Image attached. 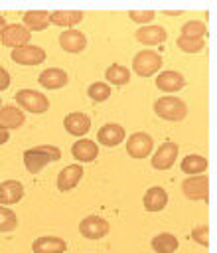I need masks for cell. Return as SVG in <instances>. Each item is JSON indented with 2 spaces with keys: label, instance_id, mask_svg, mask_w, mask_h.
I'll list each match as a JSON object with an SVG mask.
<instances>
[{
  "label": "cell",
  "instance_id": "cell-1",
  "mask_svg": "<svg viewBox=\"0 0 217 253\" xmlns=\"http://www.w3.org/2000/svg\"><path fill=\"white\" fill-rule=\"evenodd\" d=\"M24 166L30 174H37L41 172L47 164L51 162H57L61 158V150L53 144H39V146H34V148H28L24 152Z\"/></svg>",
  "mask_w": 217,
  "mask_h": 253
},
{
  "label": "cell",
  "instance_id": "cell-2",
  "mask_svg": "<svg viewBox=\"0 0 217 253\" xmlns=\"http://www.w3.org/2000/svg\"><path fill=\"white\" fill-rule=\"evenodd\" d=\"M154 113L164 119V121H170V123H178V121H183L185 115H187V105L185 101H181L180 97L176 95H164L160 99H156L154 103Z\"/></svg>",
  "mask_w": 217,
  "mask_h": 253
},
{
  "label": "cell",
  "instance_id": "cell-3",
  "mask_svg": "<svg viewBox=\"0 0 217 253\" xmlns=\"http://www.w3.org/2000/svg\"><path fill=\"white\" fill-rule=\"evenodd\" d=\"M162 67V55L154 49H140L132 57V71L140 77H152Z\"/></svg>",
  "mask_w": 217,
  "mask_h": 253
},
{
  "label": "cell",
  "instance_id": "cell-4",
  "mask_svg": "<svg viewBox=\"0 0 217 253\" xmlns=\"http://www.w3.org/2000/svg\"><path fill=\"white\" fill-rule=\"evenodd\" d=\"M14 97H16V103L20 105V109L34 113V115H41L49 109V99L36 89H20V91H16Z\"/></svg>",
  "mask_w": 217,
  "mask_h": 253
},
{
  "label": "cell",
  "instance_id": "cell-5",
  "mask_svg": "<svg viewBox=\"0 0 217 253\" xmlns=\"http://www.w3.org/2000/svg\"><path fill=\"white\" fill-rule=\"evenodd\" d=\"M154 150V138L148 134V132H132L128 138H126V152L128 156L140 160V158H148Z\"/></svg>",
  "mask_w": 217,
  "mask_h": 253
},
{
  "label": "cell",
  "instance_id": "cell-6",
  "mask_svg": "<svg viewBox=\"0 0 217 253\" xmlns=\"http://www.w3.org/2000/svg\"><path fill=\"white\" fill-rule=\"evenodd\" d=\"M30 40H32V32L26 30L22 24H6L0 32V42L4 47L16 49V47L30 43Z\"/></svg>",
  "mask_w": 217,
  "mask_h": 253
},
{
  "label": "cell",
  "instance_id": "cell-7",
  "mask_svg": "<svg viewBox=\"0 0 217 253\" xmlns=\"http://www.w3.org/2000/svg\"><path fill=\"white\" fill-rule=\"evenodd\" d=\"M178 152H180L178 142H172V140L162 142V144L156 148V152L152 154V158H150L152 168H156V170H170V168L176 164Z\"/></svg>",
  "mask_w": 217,
  "mask_h": 253
},
{
  "label": "cell",
  "instance_id": "cell-8",
  "mask_svg": "<svg viewBox=\"0 0 217 253\" xmlns=\"http://www.w3.org/2000/svg\"><path fill=\"white\" fill-rule=\"evenodd\" d=\"M10 57H12L18 65H39V63L45 61V49L39 47V45L26 43V45H22V47L12 49Z\"/></svg>",
  "mask_w": 217,
  "mask_h": 253
},
{
  "label": "cell",
  "instance_id": "cell-9",
  "mask_svg": "<svg viewBox=\"0 0 217 253\" xmlns=\"http://www.w3.org/2000/svg\"><path fill=\"white\" fill-rule=\"evenodd\" d=\"M110 225L105 217L101 215H87L79 221V233L87 239H101L108 233Z\"/></svg>",
  "mask_w": 217,
  "mask_h": 253
},
{
  "label": "cell",
  "instance_id": "cell-10",
  "mask_svg": "<svg viewBox=\"0 0 217 253\" xmlns=\"http://www.w3.org/2000/svg\"><path fill=\"white\" fill-rule=\"evenodd\" d=\"M207 176L197 174V176H187L181 182V192L187 200H207Z\"/></svg>",
  "mask_w": 217,
  "mask_h": 253
},
{
  "label": "cell",
  "instance_id": "cell-11",
  "mask_svg": "<svg viewBox=\"0 0 217 253\" xmlns=\"http://www.w3.org/2000/svg\"><path fill=\"white\" fill-rule=\"evenodd\" d=\"M134 38H136V42H140L142 45H158V43H164V42H166L168 32H166V28H162V26L148 24V26H140V28L134 32Z\"/></svg>",
  "mask_w": 217,
  "mask_h": 253
},
{
  "label": "cell",
  "instance_id": "cell-12",
  "mask_svg": "<svg viewBox=\"0 0 217 253\" xmlns=\"http://www.w3.org/2000/svg\"><path fill=\"white\" fill-rule=\"evenodd\" d=\"M156 87L164 93H176V91L185 87V77L180 71L166 69V71H160L156 75Z\"/></svg>",
  "mask_w": 217,
  "mask_h": 253
},
{
  "label": "cell",
  "instance_id": "cell-13",
  "mask_svg": "<svg viewBox=\"0 0 217 253\" xmlns=\"http://www.w3.org/2000/svg\"><path fill=\"white\" fill-rule=\"evenodd\" d=\"M81 178H83V166L81 164H69L57 174V180H55L57 190L59 192H69L81 182Z\"/></svg>",
  "mask_w": 217,
  "mask_h": 253
},
{
  "label": "cell",
  "instance_id": "cell-14",
  "mask_svg": "<svg viewBox=\"0 0 217 253\" xmlns=\"http://www.w3.org/2000/svg\"><path fill=\"white\" fill-rule=\"evenodd\" d=\"M59 45L67 53H79V51H83L87 47V38H85V34L81 30L71 28V30H65V32L59 34Z\"/></svg>",
  "mask_w": 217,
  "mask_h": 253
},
{
  "label": "cell",
  "instance_id": "cell-15",
  "mask_svg": "<svg viewBox=\"0 0 217 253\" xmlns=\"http://www.w3.org/2000/svg\"><path fill=\"white\" fill-rule=\"evenodd\" d=\"M124 136H126L124 126H120L118 123H107V125H103V126L99 128V132H97V140H99L103 146H108V148L120 144V142L124 140Z\"/></svg>",
  "mask_w": 217,
  "mask_h": 253
},
{
  "label": "cell",
  "instance_id": "cell-16",
  "mask_svg": "<svg viewBox=\"0 0 217 253\" xmlns=\"http://www.w3.org/2000/svg\"><path fill=\"white\" fill-rule=\"evenodd\" d=\"M63 126L69 134L73 136H83L91 130V119L89 115L81 113V111H75V113H69L65 119H63Z\"/></svg>",
  "mask_w": 217,
  "mask_h": 253
},
{
  "label": "cell",
  "instance_id": "cell-17",
  "mask_svg": "<svg viewBox=\"0 0 217 253\" xmlns=\"http://www.w3.org/2000/svg\"><path fill=\"white\" fill-rule=\"evenodd\" d=\"M71 154L77 162H93L99 156V144L91 138H79L71 146Z\"/></svg>",
  "mask_w": 217,
  "mask_h": 253
},
{
  "label": "cell",
  "instance_id": "cell-18",
  "mask_svg": "<svg viewBox=\"0 0 217 253\" xmlns=\"http://www.w3.org/2000/svg\"><path fill=\"white\" fill-rule=\"evenodd\" d=\"M37 81H39V85L45 87V89H61V87L67 85L69 75H67V71L61 69V67H47V69H43V71L39 73Z\"/></svg>",
  "mask_w": 217,
  "mask_h": 253
},
{
  "label": "cell",
  "instance_id": "cell-19",
  "mask_svg": "<svg viewBox=\"0 0 217 253\" xmlns=\"http://www.w3.org/2000/svg\"><path fill=\"white\" fill-rule=\"evenodd\" d=\"M26 123V113L16 105H2L0 107V126L6 130L20 128Z\"/></svg>",
  "mask_w": 217,
  "mask_h": 253
},
{
  "label": "cell",
  "instance_id": "cell-20",
  "mask_svg": "<svg viewBox=\"0 0 217 253\" xmlns=\"http://www.w3.org/2000/svg\"><path fill=\"white\" fill-rule=\"evenodd\" d=\"M142 204L146 211H162L168 206V192L162 186H152L146 190Z\"/></svg>",
  "mask_w": 217,
  "mask_h": 253
},
{
  "label": "cell",
  "instance_id": "cell-21",
  "mask_svg": "<svg viewBox=\"0 0 217 253\" xmlns=\"http://www.w3.org/2000/svg\"><path fill=\"white\" fill-rule=\"evenodd\" d=\"M26 190L22 186V182L18 180H6L0 184V206H12V204H18L22 198H24Z\"/></svg>",
  "mask_w": 217,
  "mask_h": 253
},
{
  "label": "cell",
  "instance_id": "cell-22",
  "mask_svg": "<svg viewBox=\"0 0 217 253\" xmlns=\"http://www.w3.org/2000/svg\"><path fill=\"white\" fill-rule=\"evenodd\" d=\"M81 20H83L81 10H53V12H49V24L65 28V30H71Z\"/></svg>",
  "mask_w": 217,
  "mask_h": 253
},
{
  "label": "cell",
  "instance_id": "cell-23",
  "mask_svg": "<svg viewBox=\"0 0 217 253\" xmlns=\"http://www.w3.org/2000/svg\"><path fill=\"white\" fill-rule=\"evenodd\" d=\"M65 249H67V243L55 235H43L32 243L34 253H65Z\"/></svg>",
  "mask_w": 217,
  "mask_h": 253
},
{
  "label": "cell",
  "instance_id": "cell-24",
  "mask_svg": "<svg viewBox=\"0 0 217 253\" xmlns=\"http://www.w3.org/2000/svg\"><path fill=\"white\" fill-rule=\"evenodd\" d=\"M49 26V12L45 10H28L24 14V28L30 32H41Z\"/></svg>",
  "mask_w": 217,
  "mask_h": 253
},
{
  "label": "cell",
  "instance_id": "cell-25",
  "mask_svg": "<svg viewBox=\"0 0 217 253\" xmlns=\"http://www.w3.org/2000/svg\"><path fill=\"white\" fill-rule=\"evenodd\" d=\"M105 83L108 85H116V87H122L130 81V69L126 65H120V63H112L107 67L105 71Z\"/></svg>",
  "mask_w": 217,
  "mask_h": 253
},
{
  "label": "cell",
  "instance_id": "cell-26",
  "mask_svg": "<svg viewBox=\"0 0 217 253\" xmlns=\"http://www.w3.org/2000/svg\"><path fill=\"white\" fill-rule=\"evenodd\" d=\"M180 168H181L183 174H189V176L203 174L207 170V158L201 156V154H187L185 158H181Z\"/></svg>",
  "mask_w": 217,
  "mask_h": 253
},
{
  "label": "cell",
  "instance_id": "cell-27",
  "mask_svg": "<svg viewBox=\"0 0 217 253\" xmlns=\"http://www.w3.org/2000/svg\"><path fill=\"white\" fill-rule=\"evenodd\" d=\"M150 245L156 253H174L180 247V241L174 233H158L152 237Z\"/></svg>",
  "mask_w": 217,
  "mask_h": 253
},
{
  "label": "cell",
  "instance_id": "cell-28",
  "mask_svg": "<svg viewBox=\"0 0 217 253\" xmlns=\"http://www.w3.org/2000/svg\"><path fill=\"white\" fill-rule=\"evenodd\" d=\"M180 36L205 40V36H207V26H205V22H201V20H189V22H185V24L181 26V34H180Z\"/></svg>",
  "mask_w": 217,
  "mask_h": 253
},
{
  "label": "cell",
  "instance_id": "cell-29",
  "mask_svg": "<svg viewBox=\"0 0 217 253\" xmlns=\"http://www.w3.org/2000/svg\"><path fill=\"white\" fill-rule=\"evenodd\" d=\"M87 95H89L91 101L103 103V101H107L110 97V85L105 83V81H95V83H91L87 87Z\"/></svg>",
  "mask_w": 217,
  "mask_h": 253
},
{
  "label": "cell",
  "instance_id": "cell-30",
  "mask_svg": "<svg viewBox=\"0 0 217 253\" xmlns=\"http://www.w3.org/2000/svg\"><path fill=\"white\" fill-rule=\"evenodd\" d=\"M176 43L183 53H199L205 47V40H201V38H183V36H180Z\"/></svg>",
  "mask_w": 217,
  "mask_h": 253
},
{
  "label": "cell",
  "instance_id": "cell-31",
  "mask_svg": "<svg viewBox=\"0 0 217 253\" xmlns=\"http://www.w3.org/2000/svg\"><path fill=\"white\" fill-rule=\"evenodd\" d=\"M16 227H18V215L14 213V210L0 206V231L8 233V231H14Z\"/></svg>",
  "mask_w": 217,
  "mask_h": 253
},
{
  "label": "cell",
  "instance_id": "cell-32",
  "mask_svg": "<svg viewBox=\"0 0 217 253\" xmlns=\"http://www.w3.org/2000/svg\"><path fill=\"white\" fill-rule=\"evenodd\" d=\"M128 18L136 24H142V26H148L154 18H156V12L154 10H130L128 12Z\"/></svg>",
  "mask_w": 217,
  "mask_h": 253
},
{
  "label": "cell",
  "instance_id": "cell-33",
  "mask_svg": "<svg viewBox=\"0 0 217 253\" xmlns=\"http://www.w3.org/2000/svg\"><path fill=\"white\" fill-rule=\"evenodd\" d=\"M191 239H193L195 243H199V245L207 247V245H209V239H207V225H205V223H201V225L193 227V231H191Z\"/></svg>",
  "mask_w": 217,
  "mask_h": 253
},
{
  "label": "cell",
  "instance_id": "cell-34",
  "mask_svg": "<svg viewBox=\"0 0 217 253\" xmlns=\"http://www.w3.org/2000/svg\"><path fill=\"white\" fill-rule=\"evenodd\" d=\"M8 87H10V73L0 65V91H4Z\"/></svg>",
  "mask_w": 217,
  "mask_h": 253
},
{
  "label": "cell",
  "instance_id": "cell-35",
  "mask_svg": "<svg viewBox=\"0 0 217 253\" xmlns=\"http://www.w3.org/2000/svg\"><path fill=\"white\" fill-rule=\"evenodd\" d=\"M8 138H10V130H6V128L0 126V144H6Z\"/></svg>",
  "mask_w": 217,
  "mask_h": 253
},
{
  "label": "cell",
  "instance_id": "cell-36",
  "mask_svg": "<svg viewBox=\"0 0 217 253\" xmlns=\"http://www.w3.org/2000/svg\"><path fill=\"white\" fill-rule=\"evenodd\" d=\"M4 26H6V20H4V16H0V32H2Z\"/></svg>",
  "mask_w": 217,
  "mask_h": 253
},
{
  "label": "cell",
  "instance_id": "cell-37",
  "mask_svg": "<svg viewBox=\"0 0 217 253\" xmlns=\"http://www.w3.org/2000/svg\"><path fill=\"white\" fill-rule=\"evenodd\" d=\"M0 107H2V99H0Z\"/></svg>",
  "mask_w": 217,
  "mask_h": 253
}]
</instances>
